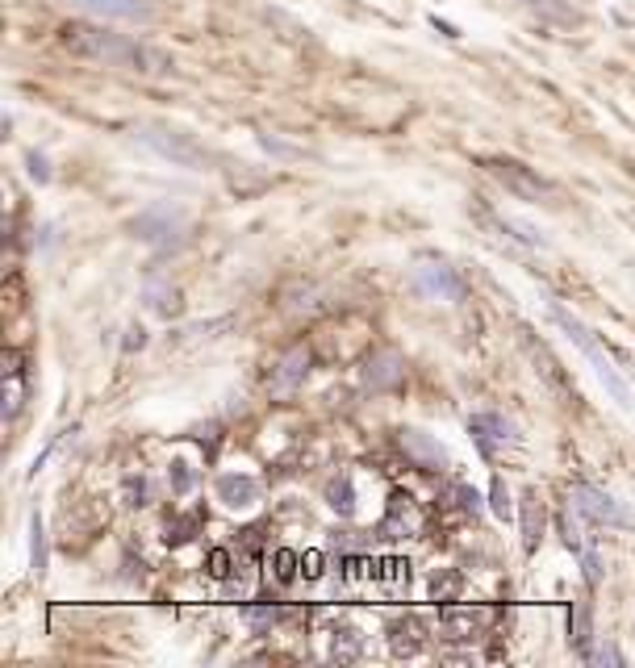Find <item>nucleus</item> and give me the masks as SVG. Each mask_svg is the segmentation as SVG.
Segmentation results:
<instances>
[{
  "label": "nucleus",
  "mask_w": 635,
  "mask_h": 668,
  "mask_svg": "<svg viewBox=\"0 0 635 668\" xmlns=\"http://www.w3.org/2000/svg\"><path fill=\"white\" fill-rule=\"evenodd\" d=\"M590 660H594V664H623V656H619L615 648H606V643L590 652Z\"/></svg>",
  "instance_id": "nucleus-33"
},
{
  "label": "nucleus",
  "mask_w": 635,
  "mask_h": 668,
  "mask_svg": "<svg viewBox=\"0 0 635 668\" xmlns=\"http://www.w3.org/2000/svg\"><path fill=\"white\" fill-rule=\"evenodd\" d=\"M360 652H364V635H360L356 627H339V631H335V643H331V660L351 664V660H360Z\"/></svg>",
  "instance_id": "nucleus-20"
},
{
  "label": "nucleus",
  "mask_w": 635,
  "mask_h": 668,
  "mask_svg": "<svg viewBox=\"0 0 635 668\" xmlns=\"http://www.w3.org/2000/svg\"><path fill=\"white\" fill-rule=\"evenodd\" d=\"M539 531H544V506H539L535 493H527L523 497V543H527V552H535Z\"/></svg>",
  "instance_id": "nucleus-21"
},
{
  "label": "nucleus",
  "mask_w": 635,
  "mask_h": 668,
  "mask_svg": "<svg viewBox=\"0 0 635 668\" xmlns=\"http://www.w3.org/2000/svg\"><path fill=\"white\" fill-rule=\"evenodd\" d=\"M397 380H402V360H397L393 351L372 355V364H368V372H364V385H372V389H389V385H397Z\"/></svg>",
  "instance_id": "nucleus-17"
},
{
  "label": "nucleus",
  "mask_w": 635,
  "mask_h": 668,
  "mask_svg": "<svg viewBox=\"0 0 635 668\" xmlns=\"http://www.w3.org/2000/svg\"><path fill=\"white\" fill-rule=\"evenodd\" d=\"M243 618H247V627H251V631H260V635H264V631H272V623L280 618V610H276V606H247Z\"/></svg>",
  "instance_id": "nucleus-28"
},
{
  "label": "nucleus",
  "mask_w": 635,
  "mask_h": 668,
  "mask_svg": "<svg viewBox=\"0 0 635 668\" xmlns=\"http://www.w3.org/2000/svg\"><path fill=\"white\" fill-rule=\"evenodd\" d=\"M21 401H26V364L17 351H5V418H17Z\"/></svg>",
  "instance_id": "nucleus-15"
},
{
  "label": "nucleus",
  "mask_w": 635,
  "mask_h": 668,
  "mask_svg": "<svg viewBox=\"0 0 635 668\" xmlns=\"http://www.w3.org/2000/svg\"><path fill=\"white\" fill-rule=\"evenodd\" d=\"M138 138H143L147 147H155L163 159H172L176 167H193V172H197V167H205V151H201L188 134H176V130H159V126H151V130L138 134Z\"/></svg>",
  "instance_id": "nucleus-5"
},
{
  "label": "nucleus",
  "mask_w": 635,
  "mask_h": 668,
  "mask_svg": "<svg viewBox=\"0 0 635 668\" xmlns=\"http://www.w3.org/2000/svg\"><path fill=\"white\" fill-rule=\"evenodd\" d=\"M34 568H46V539H42V518H34Z\"/></svg>",
  "instance_id": "nucleus-31"
},
{
  "label": "nucleus",
  "mask_w": 635,
  "mask_h": 668,
  "mask_svg": "<svg viewBox=\"0 0 635 668\" xmlns=\"http://www.w3.org/2000/svg\"><path fill=\"white\" fill-rule=\"evenodd\" d=\"M468 435H473L477 451L485 460H493L506 443H519V435H514V422H506L502 414H473L468 418Z\"/></svg>",
  "instance_id": "nucleus-6"
},
{
  "label": "nucleus",
  "mask_w": 635,
  "mask_h": 668,
  "mask_svg": "<svg viewBox=\"0 0 635 668\" xmlns=\"http://www.w3.org/2000/svg\"><path fill=\"white\" fill-rule=\"evenodd\" d=\"M402 451L418 464V468H427V472H439L443 464H448V451H443L431 435H422V431H402Z\"/></svg>",
  "instance_id": "nucleus-13"
},
{
  "label": "nucleus",
  "mask_w": 635,
  "mask_h": 668,
  "mask_svg": "<svg viewBox=\"0 0 635 668\" xmlns=\"http://www.w3.org/2000/svg\"><path fill=\"white\" fill-rule=\"evenodd\" d=\"M389 648L393 656H418L427 648V627H422L418 614H397L389 623Z\"/></svg>",
  "instance_id": "nucleus-8"
},
{
  "label": "nucleus",
  "mask_w": 635,
  "mask_h": 668,
  "mask_svg": "<svg viewBox=\"0 0 635 668\" xmlns=\"http://www.w3.org/2000/svg\"><path fill=\"white\" fill-rule=\"evenodd\" d=\"M30 176H38V180H46V176H51V172H46V159L30 155Z\"/></svg>",
  "instance_id": "nucleus-34"
},
{
  "label": "nucleus",
  "mask_w": 635,
  "mask_h": 668,
  "mask_svg": "<svg viewBox=\"0 0 635 668\" xmlns=\"http://www.w3.org/2000/svg\"><path fill=\"white\" fill-rule=\"evenodd\" d=\"M326 572V556L322 552H305L301 556V581H322Z\"/></svg>",
  "instance_id": "nucleus-29"
},
{
  "label": "nucleus",
  "mask_w": 635,
  "mask_h": 668,
  "mask_svg": "<svg viewBox=\"0 0 635 668\" xmlns=\"http://www.w3.org/2000/svg\"><path fill=\"white\" fill-rule=\"evenodd\" d=\"M272 568H276V581H297L301 577V556L297 552H289V547H280V552L272 556Z\"/></svg>",
  "instance_id": "nucleus-26"
},
{
  "label": "nucleus",
  "mask_w": 635,
  "mask_h": 668,
  "mask_svg": "<svg viewBox=\"0 0 635 668\" xmlns=\"http://www.w3.org/2000/svg\"><path fill=\"white\" fill-rule=\"evenodd\" d=\"M456 593H460V572H439V577L431 581V598L439 606H452Z\"/></svg>",
  "instance_id": "nucleus-25"
},
{
  "label": "nucleus",
  "mask_w": 635,
  "mask_h": 668,
  "mask_svg": "<svg viewBox=\"0 0 635 668\" xmlns=\"http://www.w3.org/2000/svg\"><path fill=\"white\" fill-rule=\"evenodd\" d=\"M305 372H310V347H293L285 360H280L276 368H272V376H268V389L276 393V397H285V393H293L301 380H305Z\"/></svg>",
  "instance_id": "nucleus-9"
},
{
  "label": "nucleus",
  "mask_w": 635,
  "mask_h": 668,
  "mask_svg": "<svg viewBox=\"0 0 635 668\" xmlns=\"http://www.w3.org/2000/svg\"><path fill=\"white\" fill-rule=\"evenodd\" d=\"M168 481H172V489L176 493H188V489H193V472H188V464H172V472H168Z\"/></svg>",
  "instance_id": "nucleus-30"
},
{
  "label": "nucleus",
  "mask_w": 635,
  "mask_h": 668,
  "mask_svg": "<svg viewBox=\"0 0 635 668\" xmlns=\"http://www.w3.org/2000/svg\"><path fill=\"white\" fill-rule=\"evenodd\" d=\"M59 42L80 59H97L105 67H126V71H138V76H168L172 71V59L163 51H155V46L134 42L126 34H109L101 26H88V21L63 26Z\"/></svg>",
  "instance_id": "nucleus-1"
},
{
  "label": "nucleus",
  "mask_w": 635,
  "mask_h": 668,
  "mask_svg": "<svg viewBox=\"0 0 635 668\" xmlns=\"http://www.w3.org/2000/svg\"><path fill=\"white\" fill-rule=\"evenodd\" d=\"M573 510H581L598 527H631V514L623 510V501H615L594 485H573Z\"/></svg>",
  "instance_id": "nucleus-4"
},
{
  "label": "nucleus",
  "mask_w": 635,
  "mask_h": 668,
  "mask_svg": "<svg viewBox=\"0 0 635 668\" xmlns=\"http://www.w3.org/2000/svg\"><path fill=\"white\" fill-rule=\"evenodd\" d=\"M615 355H619V360L631 368V376H635V351H615Z\"/></svg>",
  "instance_id": "nucleus-35"
},
{
  "label": "nucleus",
  "mask_w": 635,
  "mask_h": 668,
  "mask_svg": "<svg viewBox=\"0 0 635 668\" xmlns=\"http://www.w3.org/2000/svg\"><path fill=\"white\" fill-rule=\"evenodd\" d=\"M489 176L498 180L506 193H514L519 201H539V205H556V188L548 180H539L531 167L523 163H514V159H489Z\"/></svg>",
  "instance_id": "nucleus-3"
},
{
  "label": "nucleus",
  "mask_w": 635,
  "mask_h": 668,
  "mask_svg": "<svg viewBox=\"0 0 635 668\" xmlns=\"http://www.w3.org/2000/svg\"><path fill=\"white\" fill-rule=\"evenodd\" d=\"M218 501L230 510H251L255 501H260V481H255V476L226 472V476H218Z\"/></svg>",
  "instance_id": "nucleus-11"
},
{
  "label": "nucleus",
  "mask_w": 635,
  "mask_h": 668,
  "mask_svg": "<svg viewBox=\"0 0 635 668\" xmlns=\"http://www.w3.org/2000/svg\"><path fill=\"white\" fill-rule=\"evenodd\" d=\"M418 284H422L427 293L448 297V301H460V297H464V284H460V276H456L448 264H422V268H418Z\"/></svg>",
  "instance_id": "nucleus-14"
},
{
  "label": "nucleus",
  "mask_w": 635,
  "mask_h": 668,
  "mask_svg": "<svg viewBox=\"0 0 635 668\" xmlns=\"http://www.w3.org/2000/svg\"><path fill=\"white\" fill-rule=\"evenodd\" d=\"M410 531H418V510L410 493H393L389 497V514L381 522V539H406Z\"/></svg>",
  "instance_id": "nucleus-12"
},
{
  "label": "nucleus",
  "mask_w": 635,
  "mask_h": 668,
  "mask_svg": "<svg viewBox=\"0 0 635 668\" xmlns=\"http://www.w3.org/2000/svg\"><path fill=\"white\" fill-rule=\"evenodd\" d=\"M180 230V218L172 209H147L143 218H134V234L138 238H147V243H163L168 234Z\"/></svg>",
  "instance_id": "nucleus-16"
},
{
  "label": "nucleus",
  "mask_w": 635,
  "mask_h": 668,
  "mask_svg": "<svg viewBox=\"0 0 635 668\" xmlns=\"http://www.w3.org/2000/svg\"><path fill=\"white\" fill-rule=\"evenodd\" d=\"M493 514H498V518L510 514V497H506V485H502V481H493Z\"/></svg>",
  "instance_id": "nucleus-32"
},
{
  "label": "nucleus",
  "mask_w": 635,
  "mask_h": 668,
  "mask_svg": "<svg viewBox=\"0 0 635 668\" xmlns=\"http://www.w3.org/2000/svg\"><path fill=\"white\" fill-rule=\"evenodd\" d=\"M569 639H573V648L590 660L594 652V623H590V606H573L569 614Z\"/></svg>",
  "instance_id": "nucleus-18"
},
{
  "label": "nucleus",
  "mask_w": 635,
  "mask_h": 668,
  "mask_svg": "<svg viewBox=\"0 0 635 668\" xmlns=\"http://www.w3.org/2000/svg\"><path fill=\"white\" fill-rule=\"evenodd\" d=\"M376 585H410V564L397 560V556H385V560H372V577Z\"/></svg>",
  "instance_id": "nucleus-19"
},
{
  "label": "nucleus",
  "mask_w": 635,
  "mask_h": 668,
  "mask_svg": "<svg viewBox=\"0 0 635 668\" xmlns=\"http://www.w3.org/2000/svg\"><path fill=\"white\" fill-rule=\"evenodd\" d=\"M147 301H151V309H155L159 318H172L176 309H180V293H176V289H163V284H151Z\"/></svg>",
  "instance_id": "nucleus-24"
},
{
  "label": "nucleus",
  "mask_w": 635,
  "mask_h": 668,
  "mask_svg": "<svg viewBox=\"0 0 635 668\" xmlns=\"http://www.w3.org/2000/svg\"><path fill=\"white\" fill-rule=\"evenodd\" d=\"M585 514L577 510V514H569L564 518V543L573 547V552L581 556V568H585V581L590 585H598L602 581V560H598V552H594V539L585 535V522H581Z\"/></svg>",
  "instance_id": "nucleus-7"
},
{
  "label": "nucleus",
  "mask_w": 635,
  "mask_h": 668,
  "mask_svg": "<svg viewBox=\"0 0 635 668\" xmlns=\"http://www.w3.org/2000/svg\"><path fill=\"white\" fill-rule=\"evenodd\" d=\"M205 572L214 581H230V572H234V556H230V547H214L205 560Z\"/></svg>",
  "instance_id": "nucleus-27"
},
{
  "label": "nucleus",
  "mask_w": 635,
  "mask_h": 668,
  "mask_svg": "<svg viewBox=\"0 0 635 668\" xmlns=\"http://www.w3.org/2000/svg\"><path fill=\"white\" fill-rule=\"evenodd\" d=\"M443 631H448L452 639H468L473 635V627H477V614L473 610H452V606H443Z\"/></svg>",
  "instance_id": "nucleus-23"
},
{
  "label": "nucleus",
  "mask_w": 635,
  "mask_h": 668,
  "mask_svg": "<svg viewBox=\"0 0 635 668\" xmlns=\"http://www.w3.org/2000/svg\"><path fill=\"white\" fill-rule=\"evenodd\" d=\"M67 5L88 9V13L109 17V21H151L147 0H67Z\"/></svg>",
  "instance_id": "nucleus-10"
},
{
  "label": "nucleus",
  "mask_w": 635,
  "mask_h": 668,
  "mask_svg": "<svg viewBox=\"0 0 635 668\" xmlns=\"http://www.w3.org/2000/svg\"><path fill=\"white\" fill-rule=\"evenodd\" d=\"M326 506H331L339 518L356 514V489H351V476H339V481H331V489H326Z\"/></svg>",
  "instance_id": "nucleus-22"
},
{
  "label": "nucleus",
  "mask_w": 635,
  "mask_h": 668,
  "mask_svg": "<svg viewBox=\"0 0 635 668\" xmlns=\"http://www.w3.org/2000/svg\"><path fill=\"white\" fill-rule=\"evenodd\" d=\"M552 322L564 330V334H569V339L581 347V355H585V360H590L594 364V372H598V380H602V385L610 389V397H615L619 405H623V410H627V405H631V389L623 385V376L615 372V364H610V355H606V347L594 339V330L590 326H585V322H577L573 314H569V309H560V305H552Z\"/></svg>",
  "instance_id": "nucleus-2"
}]
</instances>
